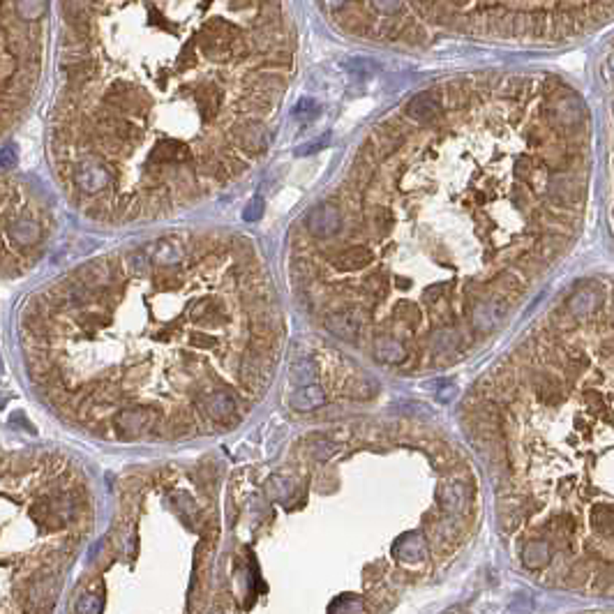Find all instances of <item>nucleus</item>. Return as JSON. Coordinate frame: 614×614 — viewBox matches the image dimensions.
Returning <instances> with one entry per match:
<instances>
[{
	"label": "nucleus",
	"instance_id": "obj_1",
	"mask_svg": "<svg viewBox=\"0 0 614 614\" xmlns=\"http://www.w3.org/2000/svg\"><path fill=\"white\" fill-rule=\"evenodd\" d=\"M220 520L208 501L162 476L160 513L144 485L72 584L68 614H210Z\"/></svg>",
	"mask_w": 614,
	"mask_h": 614
},
{
	"label": "nucleus",
	"instance_id": "obj_2",
	"mask_svg": "<svg viewBox=\"0 0 614 614\" xmlns=\"http://www.w3.org/2000/svg\"><path fill=\"white\" fill-rule=\"evenodd\" d=\"M160 427L162 423L155 418V409H146V406H130L114 418V432L121 441H135L146 432L160 434Z\"/></svg>",
	"mask_w": 614,
	"mask_h": 614
},
{
	"label": "nucleus",
	"instance_id": "obj_3",
	"mask_svg": "<svg viewBox=\"0 0 614 614\" xmlns=\"http://www.w3.org/2000/svg\"><path fill=\"white\" fill-rule=\"evenodd\" d=\"M192 160L190 148L181 141H164L151 148L146 160V171L151 176H158L167 164H187Z\"/></svg>",
	"mask_w": 614,
	"mask_h": 614
},
{
	"label": "nucleus",
	"instance_id": "obj_4",
	"mask_svg": "<svg viewBox=\"0 0 614 614\" xmlns=\"http://www.w3.org/2000/svg\"><path fill=\"white\" fill-rule=\"evenodd\" d=\"M404 114L416 123H430L434 118L443 114V93L432 88V91H423L406 102Z\"/></svg>",
	"mask_w": 614,
	"mask_h": 614
},
{
	"label": "nucleus",
	"instance_id": "obj_5",
	"mask_svg": "<svg viewBox=\"0 0 614 614\" xmlns=\"http://www.w3.org/2000/svg\"><path fill=\"white\" fill-rule=\"evenodd\" d=\"M506 316V300L504 296L492 293L490 298L480 300L471 312V323L478 332H492Z\"/></svg>",
	"mask_w": 614,
	"mask_h": 614
},
{
	"label": "nucleus",
	"instance_id": "obj_6",
	"mask_svg": "<svg viewBox=\"0 0 614 614\" xmlns=\"http://www.w3.org/2000/svg\"><path fill=\"white\" fill-rule=\"evenodd\" d=\"M74 183L81 192H88V194H98L111 183V174L109 169L98 160H84L74 167Z\"/></svg>",
	"mask_w": 614,
	"mask_h": 614
},
{
	"label": "nucleus",
	"instance_id": "obj_7",
	"mask_svg": "<svg viewBox=\"0 0 614 614\" xmlns=\"http://www.w3.org/2000/svg\"><path fill=\"white\" fill-rule=\"evenodd\" d=\"M547 114H550V123L554 125V130H559L561 135H575L582 125V109L575 95L559 98V102Z\"/></svg>",
	"mask_w": 614,
	"mask_h": 614
},
{
	"label": "nucleus",
	"instance_id": "obj_8",
	"mask_svg": "<svg viewBox=\"0 0 614 614\" xmlns=\"http://www.w3.org/2000/svg\"><path fill=\"white\" fill-rule=\"evenodd\" d=\"M339 227H342V217H339V210L335 204L323 201L309 210L307 229L316 238H332V236L339 231Z\"/></svg>",
	"mask_w": 614,
	"mask_h": 614
},
{
	"label": "nucleus",
	"instance_id": "obj_9",
	"mask_svg": "<svg viewBox=\"0 0 614 614\" xmlns=\"http://www.w3.org/2000/svg\"><path fill=\"white\" fill-rule=\"evenodd\" d=\"M360 325L362 319L356 309H337V312H330L325 316V328L339 339H346V342H353L358 337Z\"/></svg>",
	"mask_w": 614,
	"mask_h": 614
},
{
	"label": "nucleus",
	"instance_id": "obj_10",
	"mask_svg": "<svg viewBox=\"0 0 614 614\" xmlns=\"http://www.w3.org/2000/svg\"><path fill=\"white\" fill-rule=\"evenodd\" d=\"M231 139L233 144H238L240 151H245L247 155H256L266 151L268 146V137H266L263 128L259 123H243L231 128Z\"/></svg>",
	"mask_w": 614,
	"mask_h": 614
},
{
	"label": "nucleus",
	"instance_id": "obj_11",
	"mask_svg": "<svg viewBox=\"0 0 614 614\" xmlns=\"http://www.w3.org/2000/svg\"><path fill=\"white\" fill-rule=\"evenodd\" d=\"M374 254L369 252L367 247L362 245H353V247H346L342 250L335 259H332V266H335L337 270L342 273H353V270H362L365 266L372 263Z\"/></svg>",
	"mask_w": 614,
	"mask_h": 614
},
{
	"label": "nucleus",
	"instance_id": "obj_12",
	"mask_svg": "<svg viewBox=\"0 0 614 614\" xmlns=\"http://www.w3.org/2000/svg\"><path fill=\"white\" fill-rule=\"evenodd\" d=\"M547 190H550V197L554 201L566 204V206H575L582 201V183H578L575 178H552L547 183Z\"/></svg>",
	"mask_w": 614,
	"mask_h": 614
},
{
	"label": "nucleus",
	"instance_id": "obj_13",
	"mask_svg": "<svg viewBox=\"0 0 614 614\" xmlns=\"http://www.w3.org/2000/svg\"><path fill=\"white\" fill-rule=\"evenodd\" d=\"M236 404H238V399H236L233 393H229V390H215V393L204 399V411L208 413V418L213 420H227L236 411Z\"/></svg>",
	"mask_w": 614,
	"mask_h": 614
},
{
	"label": "nucleus",
	"instance_id": "obj_14",
	"mask_svg": "<svg viewBox=\"0 0 614 614\" xmlns=\"http://www.w3.org/2000/svg\"><path fill=\"white\" fill-rule=\"evenodd\" d=\"M146 254L158 266H176L178 261H183L185 250L176 240H158L146 247Z\"/></svg>",
	"mask_w": 614,
	"mask_h": 614
},
{
	"label": "nucleus",
	"instance_id": "obj_15",
	"mask_svg": "<svg viewBox=\"0 0 614 614\" xmlns=\"http://www.w3.org/2000/svg\"><path fill=\"white\" fill-rule=\"evenodd\" d=\"M374 356L383 362H390V365H399V362L406 360V349L393 335H376Z\"/></svg>",
	"mask_w": 614,
	"mask_h": 614
},
{
	"label": "nucleus",
	"instance_id": "obj_16",
	"mask_svg": "<svg viewBox=\"0 0 614 614\" xmlns=\"http://www.w3.org/2000/svg\"><path fill=\"white\" fill-rule=\"evenodd\" d=\"M40 224L31 217H21L14 220L10 224V238L17 243V245H33V243L40 240Z\"/></svg>",
	"mask_w": 614,
	"mask_h": 614
},
{
	"label": "nucleus",
	"instance_id": "obj_17",
	"mask_svg": "<svg viewBox=\"0 0 614 614\" xmlns=\"http://www.w3.org/2000/svg\"><path fill=\"white\" fill-rule=\"evenodd\" d=\"M321 404H325V393L321 386H316V383L296 390V393L291 395V406L298 411H312Z\"/></svg>",
	"mask_w": 614,
	"mask_h": 614
},
{
	"label": "nucleus",
	"instance_id": "obj_18",
	"mask_svg": "<svg viewBox=\"0 0 614 614\" xmlns=\"http://www.w3.org/2000/svg\"><path fill=\"white\" fill-rule=\"evenodd\" d=\"M596 305H598L596 291H578L568 300V309H571L575 316H587L591 312H596Z\"/></svg>",
	"mask_w": 614,
	"mask_h": 614
},
{
	"label": "nucleus",
	"instance_id": "obj_19",
	"mask_svg": "<svg viewBox=\"0 0 614 614\" xmlns=\"http://www.w3.org/2000/svg\"><path fill=\"white\" fill-rule=\"evenodd\" d=\"M314 376H316V367H314V362L309 358H302V360L293 362V365H291L289 379H291L293 386H302V388L312 386Z\"/></svg>",
	"mask_w": 614,
	"mask_h": 614
},
{
	"label": "nucleus",
	"instance_id": "obj_20",
	"mask_svg": "<svg viewBox=\"0 0 614 614\" xmlns=\"http://www.w3.org/2000/svg\"><path fill=\"white\" fill-rule=\"evenodd\" d=\"M561 383L554 379V376L550 374H543L541 379H538V397L543 399V402L552 404V402H559L561 399Z\"/></svg>",
	"mask_w": 614,
	"mask_h": 614
},
{
	"label": "nucleus",
	"instance_id": "obj_21",
	"mask_svg": "<svg viewBox=\"0 0 614 614\" xmlns=\"http://www.w3.org/2000/svg\"><path fill=\"white\" fill-rule=\"evenodd\" d=\"M125 263H128V268L135 273V275H148V270H151V256L146 254V250L130 252L125 256Z\"/></svg>",
	"mask_w": 614,
	"mask_h": 614
},
{
	"label": "nucleus",
	"instance_id": "obj_22",
	"mask_svg": "<svg viewBox=\"0 0 614 614\" xmlns=\"http://www.w3.org/2000/svg\"><path fill=\"white\" fill-rule=\"evenodd\" d=\"M395 314H397V319L406 321L409 325H418V323H420V314H418V309L413 307L411 302H397V307H395Z\"/></svg>",
	"mask_w": 614,
	"mask_h": 614
},
{
	"label": "nucleus",
	"instance_id": "obj_23",
	"mask_svg": "<svg viewBox=\"0 0 614 614\" xmlns=\"http://www.w3.org/2000/svg\"><path fill=\"white\" fill-rule=\"evenodd\" d=\"M497 282L501 284V289H504V293H520V291H522L520 279H517V275H510V273H504V275H499V277H497Z\"/></svg>",
	"mask_w": 614,
	"mask_h": 614
},
{
	"label": "nucleus",
	"instance_id": "obj_24",
	"mask_svg": "<svg viewBox=\"0 0 614 614\" xmlns=\"http://www.w3.org/2000/svg\"><path fill=\"white\" fill-rule=\"evenodd\" d=\"M365 286H367V291H369V293H386V289H388V279L383 277V275H369V277L365 279Z\"/></svg>",
	"mask_w": 614,
	"mask_h": 614
},
{
	"label": "nucleus",
	"instance_id": "obj_25",
	"mask_svg": "<svg viewBox=\"0 0 614 614\" xmlns=\"http://www.w3.org/2000/svg\"><path fill=\"white\" fill-rule=\"evenodd\" d=\"M316 105L312 100H300L298 105H296V109H293V116L296 118H312V116H316Z\"/></svg>",
	"mask_w": 614,
	"mask_h": 614
},
{
	"label": "nucleus",
	"instance_id": "obj_26",
	"mask_svg": "<svg viewBox=\"0 0 614 614\" xmlns=\"http://www.w3.org/2000/svg\"><path fill=\"white\" fill-rule=\"evenodd\" d=\"M17 164V148H14L12 144H7L0 148V167L3 169H10Z\"/></svg>",
	"mask_w": 614,
	"mask_h": 614
},
{
	"label": "nucleus",
	"instance_id": "obj_27",
	"mask_svg": "<svg viewBox=\"0 0 614 614\" xmlns=\"http://www.w3.org/2000/svg\"><path fill=\"white\" fill-rule=\"evenodd\" d=\"M192 344L197 349H213V346H217V337L208 335V332H197V335H192Z\"/></svg>",
	"mask_w": 614,
	"mask_h": 614
},
{
	"label": "nucleus",
	"instance_id": "obj_28",
	"mask_svg": "<svg viewBox=\"0 0 614 614\" xmlns=\"http://www.w3.org/2000/svg\"><path fill=\"white\" fill-rule=\"evenodd\" d=\"M390 220H393V213H390L388 208H376L374 224H376V229H379V233H388V224H390Z\"/></svg>",
	"mask_w": 614,
	"mask_h": 614
},
{
	"label": "nucleus",
	"instance_id": "obj_29",
	"mask_svg": "<svg viewBox=\"0 0 614 614\" xmlns=\"http://www.w3.org/2000/svg\"><path fill=\"white\" fill-rule=\"evenodd\" d=\"M261 213H263V201L256 197V199H252V201H250V206L245 208V213H243V217H245L247 222H254V220L261 217Z\"/></svg>",
	"mask_w": 614,
	"mask_h": 614
},
{
	"label": "nucleus",
	"instance_id": "obj_30",
	"mask_svg": "<svg viewBox=\"0 0 614 614\" xmlns=\"http://www.w3.org/2000/svg\"><path fill=\"white\" fill-rule=\"evenodd\" d=\"M17 10L24 12V17H26V12H31L28 14V19H37V14H42L44 10H47V5L44 3H17Z\"/></svg>",
	"mask_w": 614,
	"mask_h": 614
},
{
	"label": "nucleus",
	"instance_id": "obj_31",
	"mask_svg": "<svg viewBox=\"0 0 614 614\" xmlns=\"http://www.w3.org/2000/svg\"><path fill=\"white\" fill-rule=\"evenodd\" d=\"M524 88V81L520 79V77H513V79H508V84H506V88H501V91H504V95L506 98H517V95H520V91Z\"/></svg>",
	"mask_w": 614,
	"mask_h": 614
},
{
	"label": "nucleus",
	"instance_id": "obj_32",
	"mask_svg": "<svg viewBox=\"0 0 614 614\" xmlns=\"http://www.w3.org/2000/svg\"><path fill=\"white\" fill-rule=\"evenodd\" d=\"M328 135H323L321 139H316V141H309V144H305V148H298V151H296V155H309V153H316V151H321V148L328 144Z\"/></svg>",
	"mask_w": 614,
	"mask_h": 614
}]
</instances>
